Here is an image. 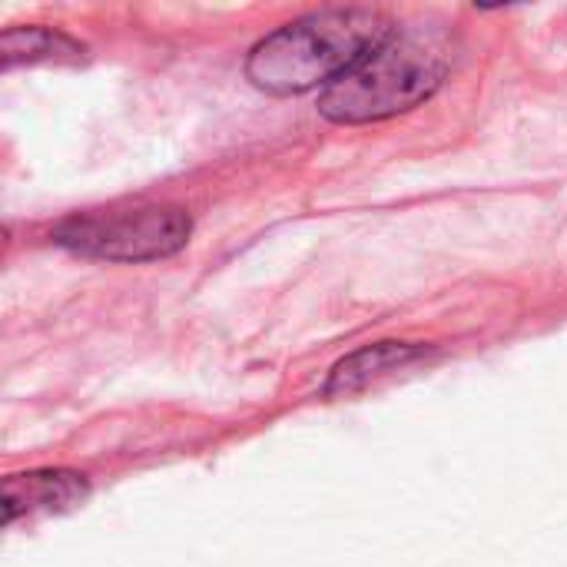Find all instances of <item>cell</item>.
<instances>
[{
  "label": "cell",
  "mask_w": 567,
  "mask_h": 567,
  "mask_svg": "<svg viewBox=\"0 0 567 567\" xmlns=\"http://www.w3.org/2000/svg\"><path fill=\"white\" fill-rule=\"evenodd\" d=\"M392 20L369 7H336L306 13L262 37L246 60V76L266 93H306L336 83L389 33Z\"/></svg>",
  "instance_id": "1"
},
{
  "label": "cell",
  "mask_w": 567,
  "mask_h": 567,
  "mask_svg": "<svg viewBox=\"0 0 567 567\" xmlns=\"http://www.w3.org/2000/svg\"><path fill=\"white\" fill-rule=\"evenodd\" d=\"M452 66L449 37L435 27H395L372 53L319 96V113L336 123H372L429 100Z\"/></svg>",
  "instance_id": "2"
},
{
  "label": "cell",
  "mask_w": 567,
  "mask_h": 567,
  "mask_svg": "<svg viewBox=\"0 0 567 567\" xmlns=\"http://www.w3.org/2000/svg\"><path fill=\"white\" fill-rule=\"evenodd\" d=\"M193 219L179 206H140L116 213H83L56 226L53 243L113 262H143L179 252L189 243Z\"/></svg>",
  "instance_id": "3"
},
{
  "label": "cell",
  "mask_w": 567,
  "mask_h": 567,
  "mask_svg": "<svg viewBox=\"0 0 567 567\" xmlns=\"http://www.w3.org/2000/svg\"><path fill=\"white\" fill-rule=\"evenodd\" d=\"M90 485L76 472H30L3 482V522L30 512H63L86 498Z\"/></svg>",
  "instance_id": "4"
},
{
  "label": "cell",
  "mask_w": 567,
  "mask_h": 567,
  "mask_svg": "<svg viewBox=\"0 0 567 567\" xmlns=\"http://www.w3.org/2000/svg\"><path fill=\"white\" fill-rule=\"evenodd\" d=\"M422 355H425V349L422 346H409V342H375V346H365V349L346 355L332 369V375L326 382V395L329 399H349L355 392H365L379 379H385L392 372H402L405 365H412Z\"/></svg>",
  "instance_id": "5"
},
{
  "label": "cell",
  "mask_w": 567,
  "mask_h": 567,
  "mask_svg": "<svg viewBox=\"0 0 567 567\" xmlns=\"http://www.w3.org/2000/svg\"><path fill=\"white\" fill-rule=\"evenodd\" d=\"M83 56V47L50 27H13L0 37L3 70L17 63H73Z\"/></svg>",
  "instance_id": "6"
}]
</instances>
